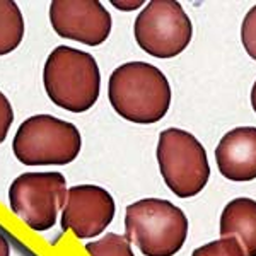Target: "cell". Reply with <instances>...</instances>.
Masks as SVG:
<instances>
[{"label": "cell", "mask_w": 256, "mask_h": 256, "mask_svg": "<svg viewBox=\"0 0 256 256\" xmlns=\"http://www.w3.org/2000/svg\"><path fill=\"white\" fill-rule=\"evenodd\" d=\"M116 212L110 192L96 184H77L67 193L62 229L72 230L79 239L96 238L104 232Z\"/></svg>", "instance_id": "9c48e42d"}, {"label": "cell", "mask_w": 256, "mask_h": 256, "mask_svg": "<svg viewBox=\"0 0 256 256\" xmlns=\"http://www.w3.org/2000/svg\"><path fill=\"white\" fill-rule=\"evenodd\" d=\"M53 31L65 40L99 46L111 32V16L96 0H55L50 6Z\"/></svg>", "instance_id": "ba28073f"}, {"label": "cell", "mask_w": 256, "mask_h": 256, "mask_svg": "<svg viewBox=\"0 0 256 256\" xmlns=\"http://www.w3.org/2000/svg\"><path fill=\"white\" fill-rule=\"evenodd\" d=\"M43 86L52 102L62 110L86 113L99 98L101 72L92 55L62 44L44 62Z\"/></svg>", "instance_id": "7a4b0ae2"}, {"label": "cell", "mask_w": 256, "mask_h": 256, "mask_svg": "<svg viewBox=\"0 0 256 256\" xmlns=\"http://www.w3.org/2000/svg\"><path fill=\"white\" fill-rule=\"evenodd\" d=\"M12 123H14V110L6 94L0 90V144L7 138Z\"/></svg>", "instance_id": "2e32d148"}, {"label": "cell", "mask_w": 256, "mask_h": 256, "mask_svg": "<svg viewBox=\"0 0 256 256\" xmlns=\"http://www.w3.org/2000/svg\"><path fill=\"white\" fill-rule=\"evenodd\" d=\"M67 193V180L62 172H24L9 188L10 210L30 229L43 232L55 226Z\"/></svg>", "instance_id": "8992f818"}, {"label": "cell", "mask_w": 256, "mask_h": 256, "mask_svg": "<svg viewBox=\"0 0 256 256\" xmlns=\"http://www.w3.org/2000/svg\"><path fill=\"white\" fill-rule=\"evenodd\" d=\"M82 147L79 128L52 114H34L19 125L12 150L24 166H65Z\"/></svg>", "instance_id": "277c9868"}, {"label": "cell", "mask_w": 256, "mask_h": 256, "mask_svg": "<svg viewBox=\"0 0 256 256\" xmlns=\"http://www.w3.org/2000/svg\"><path fill=\"white\" fill-rule=\"evenodd\" d=\"M108 96L122 118L138 125L158 123L171 106V86L162 72L147 62H128L113 70Z\"/></svg>", "instance_id": "6da1fadb"}, {"label": "cell", "mask_w": 256, "mask_h": 256, "mask_svg": "<svg viewBox=\"0 0 256 256\" xmlns=\"http://www.w3.org/2000/svg\"><path fill=\"white\" fill-rule=\"evenodd\" d=\"M89 256H135L132 251L130 241L125 236L110 232L98 241L86 244Z\"/></svg>", "instance_id": "4fadbf2b"}, {"label": "cell", "mask_w": 256, "mask_h": 256, "mask_svg": "<svg viewBox=\"0 0 256 256\" xmlns=\"http://www.w3.org/2000/svg\"><path fill=\"white\" fill-rule=\"evenodd\" d=\"M135 41L156 58H174L192 41V20L180 2L154 0L135 19Z\"/></svg>", "instance_id": "52a82bcc"}, {"label": "cell", "mask_w": 256, "mask_h": 256, "mask_svg": "<svg viewBox=\"0 0 256 256\" xmlns=\"http://www.w3.org/2000/svg\"><path fill=\"white\" fill-rule=\"evenodd\" d=\"M24 18L12 0H0V56L14 52L24 40Z\"/></svg>", "instance_id": "7c38bea8"}, {"label": "cell", "mask_w": 256, "mask_h": 256, "mask_svg": "<svg viewBox=\"0 0 256 256\" xmlns=\"http://www.w3.org/2000/svg\"><path fill=\"white\" fill-rule=\"evenodd\" d=\"M241 41L248 55L256 60V6L251 7L250 12L242 19Z\"/></svg>", "instance_id": "9a60e30c"}, {"label": "cell", "mask_w": 256, "mask_h": 256, "mask_svg": "<svg viewBox=\"0 0 256 256\" xmlns=\"http://www.w3.org/2000/svg\"><path fill=\"white\" fill-rule=\"evenodd\" d=\"M220 236L234 238L246 256H256V200L234 198L220 216Z\"/></svg>", "instance_id": "8fae6325"}, {"label": "cell", "mask_w": 256, "mask_h": 256, "mask_svg": "<svg viewBox=\"0 0 256 256\" xmlns=\"http://www.w3.org/2000/svg\"><path fill=\"white\" fill-rule=\"evenodd\" d=\"M0 256H10V244L2 232H0Z\"/></svg>", "instance_id": "ac0fdd59"}, {"label": "cell", "mask_w": 256, "mask_h": 256, "mask_svg": "<svg viewBox=\"0 0 256 256\" xmlns=\"http://www.w3.org/2000/svg\"><path fill=\"white\" fill-rule=\"evenodd\" d=\"M158 162L164 183L176 196H196L207 186L210 178L207 152L186 130L168 128L160 132Z\"/></svg>", "instance_id": "5b68a950"}, {"label": "cell", "mask_w": 256, "mask_h": 256, "mask_svg": "<svg viewBox=\"0 0 256 256\" xmlns=\"http://www.w3.org/2000/svg\"><path fill=\"white\" fill-rule=\"evenodd\" d=\"M113 4L116 9H122V10H134V9H137V7L142 6V2H116V0H113Z\"/></svg>", "instance_id": "e0dca14e"}, {"label": "cell", "mask_w": 256, "mask_h": 256, "mask_svg": "<svg viewBox=\"0 0 256 256\" xmlns=\"http://www.w3.org/2000/svg\"><path fill=\"white\" fill-rule=\"evenodd\" d=\"M216 160L227 180H256V128L238 126L227 132L216 148Z\"/></svg>", "instance_id": "30bf717a"}, {"label": "cell", "mask_w": 256, "mask_h": 256, "mask_svg": "<svg viewBox=\"0 0 256 256\" xmlns=\"http://www.w3.org/2000/svg\"><path fill=\"white\" fill-rule=\"evenodd\" d=\"M188 218L169 200L144 198L128 205L125 238L144 256H174L188 238Z\"/></svg>", "instance_id": "3957f363"}, {"label": "cell", "mask_w": 256, "mask_h": 256, "mask_svg": "<svg viewBox=\"0 0 256 256\" xmlns=\"http://www.w3.org/2000/svg\"><path fill=\"white\" fill-rule=\"evenodd\" d=\"M192 256H246L241 244L234 238H220L208 244L196 248Z\"/></svg>", "instance_id": "5bb4252c"}, {"label": "cell", "mask_w": 256, "mask_h": 256, "mask_svg": "<svg viewBox=\"0 0 256 256\" xmlns=\"http://www.w3.org/2000/svg\"><path fill=\"white\" fill-rule=\"evenodd\" d=\"M251 106H253V110L256 113V82L253 84V89H251Z\"/></svg>", "instance_id": "d6986e66"}]
</instances>
